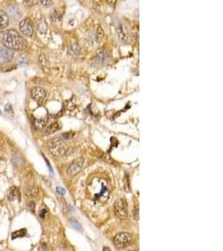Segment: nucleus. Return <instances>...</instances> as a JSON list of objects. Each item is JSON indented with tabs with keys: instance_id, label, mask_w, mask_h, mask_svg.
I'll list each match as a JSON object with an SVG mask.
<instances>
[{
	"instance_id": "nucleus-1",
	"label": "nucleus",
	"mask_w": 223,
	"mask_h": 251,
	"mask_svg": "<svg viewBox=\"0 0 223 251\" xmlns=\"http://www.w3.org/2000/svg\"><path fill=\"white\" fill-rule=\"evenodd\" d=\"M0 42L5 48L11 50H24L27 45L24 39L12 29L0 32Z\"/></svg>"
},
{
	"instance_id": "nucleus-2",
	"label": "nucleus",
	"mask_w": 223,
	"mask_h": 251,
	"mask_svg": "<svg viewBox=\"0 0 223 251\" xmlns=\"http://www.w3.org/2000/svg\"><path fill=\"white\" fill-rule=\"evenodd\" d=\"M48 147L50 153L55 157H62L67 151V147L60 138H55L49 142Z\"/></svg>"
},
{
	"instance_id": "nucleus-3",
	"label": "nucleus",
	"mask_w": 223,
	"mask_h": 251,
	"mask_svg": "<svg viewBox=\"0 0 223 251\" xmlns=\"http://www.w3.org/2000/svg\"><path fill=\"white\" fill-rule=\"evenodd\" d=\"M132 241V237L128 233H118L114 238V245L116 248L119 249H124L125 247L129 246Z\"/></svg>"
},
{
	"instance_id": "nucleus-4",
	"label": "nucleus",
	"mask_w": 223,
	"mask_h": 251,
	"mask_svg": "<svg viewBox=\"0 0 223 251\" xmlns=\"http://www.w3.org/2000/svg\"><path fill=\"white\" fill-rule=\"evenodd\" d=\"M115 213L120 219H125L128 216V208L124 198H119L115 203Z\"/></svg>"
},
{
	"instance_id": "nucleus-5",
	"label": "nucleus",
	"mask_w": 223,
	"mask_h": 251,
	"mask_svg": "<svg viewBox=\"0 0 223 251\" xmlns=\"http://www.w3.org/2000/svg\"><path fill=\"white\" fill-rule=\"evenodd\" d=\"M19 30L23 34H24L27 37H31L34 32V26L29 18H26L23 19L19 24Z\"/></svg>"
},
{
	"instance_id": "nucleus-6",
	"label": "nucleus",
	"mask_w": 223,
	"mask_h": 251,
	"mask_svg": "<svg viewBox=\"0 0 223 251\" xmlns=\"http://www.w3.org/2000/svg\"><path fill=\"white\" fill-rule=\"evenodd\" d=\"M31 96L33 100L36 101L38 104L42 105L47 100L46 90L42 87H34L31 90Z\"/></svg>"
},
{
	"instance_id": "nucleus-7",
	"label": "nucleus",
	"mask_w": 223,
	"mask_h": 251,
	"mask_svg": "<svg viewBox=\"0 0 223 251\" xmlns=\"http://www.w3.org/2000/svg\"><path fill=\"white\" fill-rule=\"evenodd\" d=\"M84 163H85V159L83 157H78L77 159L74 160L67 170L69 175L73 177V176L76 175L77 173H79L84 166Z\"/></svg>"
},
{
	"instance_id": "nucleus-8",
	"label": "nucleus",
	"mask_w": 223,
	"mask_h": 251,
	"mask_svg": "<svg viewBox=\"0 0 223 251\" xmlns=\"http://www.w3.org/2000/svg\"><path fill=\"white\" fill-rule=\"evenodd\" d=\"M13 57V51L9 49H7L5 47L0 48V64L10 61Z\"/></svg>"
},
{
	"instance_id": "nucleus-9",
	"label": "nucleus",
	"mask_w": 223,
	"mask_h": 251,
	"mask_svg": "<svg viewBox=\"0 0 223 251\" xmlns=\"http://www.w3.org/2000/svg\"><path fill=\"white\" fill-rule=\"evenodd\" d=\"M116 32L118 36L122 41H126L129 38V29L126 25L122 23H118L116 25Z\"/></svg>"
},
{
	"instance_id": "nucleus-10",
	"label": "nucleus",
	"mask_w": 223,
	"mask_h": 251,
	"mask_svg": "<svg viewBox=\"0 0 223 251\" xmlns=\"http://www.w3.org/2000/svg\"><path fill=\"white\" fill-rule=\"evenodd\" d=\"M38 194V188L37 185L33 182H28L25 186V194L28 197L34 198Z\"/></svg>"
},
{
	"instance_id": "nucleus-11",
	"label": "nucleus",
	"mask_w": 223,
	"mask_h": 251,
	"mask_svg": "<svg viewBox=\"0 0 223 251\" xmlns=\"http://www.w3.org/2000/svg\"><path fill=\"white\" fill-rule=\"evenodd\" d=\"M21 194L19 189L16 186H12L8 191V198L10 201L20 200Z\"/></svg>"
},
{
	"instance_id": "nucleus-12",
	"label": "nucleus",
	"mask_w": 223,
	"mask_h": 251,
	"mask_svg": "<svg viewBox=\"0 0 223 251\" xmlns=\"http://www.w3.org/2000/svg\"><path fill=\"white\" fill-rule=\"evenodd\" d=\"M38 64H39V66L40 68L42 69L44 73H49L50 70V62L47 59V57L45 55H40L39 57H38Z\"/></svg>"
},
{
	"instance_id": "nucleus-13",
	"label": "nucleus",
	"mask_w": 223,
	"mask_h": 251,
	"mask_svg": "<svg viewBox=\"0 0 223 251\" xmlns=\"http://www.w3.org/2000/svg\"><path fill=\"white\" fill-rule=\"evenodd\" d=\"M62 127V125L59 121H55V122H53L51 123L49 126L46 127L45 131H44V134L46 135H50V134H53L55 133L57 131L60 130Z\"/></svg>"
},
{
	"instance_id": "nucleus-14",
	"label": "nucleus",
	"mask_w": 223,
	"mask_h": 251,
	"mask_svg": "<svg viewBox=\"0 0 223 251\" xmlns=\"http://www.w3.org/2000/svg\"><path fill=\"white\" fill-rule=\"evenodd\" d=\"M8 16L6 13L0 9V29H4L8 25Z\"/></svg>"
},
{
	"instance_id": "nucleus-15",
	"label": "nucleus",
	"mask_w": 223,
	"mask_h": 251,
	"mask_svg": "<svg viewBox=\"0 0 223 251\" xmlns=\"http://www.w3.org/2000/svg\"><path fill=\"white\" fill-rule=\"evenodd\" d=\"M47 121H48V118H46V117L40 118V119H34V126L36 130H42L47 124Z\"/></svg>"
},
{
	"instance_id": "nucleus-16",
	"label": "nucleus",
	"mask_w": 223,
	"mask_h": 251,
	"mask_svg": "<svg viewBox=\"0 0 223 251\" xmlns=\"http://www.w3.org/2000/svg\"><path fill=\"white\" fill-rule=\"evenodd\" d=\"M27 234V231L25 229H19V230H16L14 232L12 233L11 234V237H12V239H15V238H24L26 236Z\"/></svg>"
},
{
	"instance_id": "nucleus-17",
	"label": "nucleus",
	"mask_w": 223,
	"mask_h": 251,
	"mask_svg": "<svg viewBox=\"0 0 223 251\" xmlns=\"http://www.w3.org/2000/svg\"><path fill=\"white\" fill-rule=\"evenodd\" d=\"M38 29L39 33H41V34H45V33L47 32V30H48V25H47L44 19H41V20L38 22Z\"/></svg>"
},
{
	"instance_id": "nucleus-18",
	"label": "nucleus",
	"mask_w": 223,
	"mask_h": 251,
	"mask_svg": "<svg viewBox=\"0 0 223 251\" xmlns=\"http://www.w3.org/2000/svg\"><path fill=\"white\" fill-rule=\"evenodd\" d=\"M80 47H79V45L76 44H73L70 45V47L69 48V53L70 54V55H74V56H75V55H79V53H80Z\"/></svg>"
},
{
	"instance_id": "nucleus-19",
	"label": "nucleus",
	"mask_w": 223,
	"mask_h": 251,
	"mask_svg": "<svg viewBox=\"0 0 223 251\" xmlns=\"http://www.w3.org/2000/svg\"><path fill=\"white\" fill-rule=\"evenodd\" d=\"M51 19H52V21H54V22H57V21H59V20L61 19V14L58 12V11H56L55 10V11H54V12L51 13Z\"/></svg>"
},
{
	"instance_id": "nucleus-20",
	"label": "nucleus",
	"mask_w": 223,
	"mask_h": 251,
	"mask_svg": "<svg viewBox=\"0 0 223 251\" xmlns=\"http://www.w3.org/2000/svg\"><path fill=\"white\" fill-rule=\"evenodd\" d=\"M70 224H71L72 227H74V229H76L77 230H81V225L75 219L70 220Z\"/></svg>"
},
{
	"instance_id": "nucleus-21",
	"label": "nucleus",
	"mask_w": 223,
	"mask_h": 251,
	"mask_svg": "<svg viewBox=\"0 0 223 251\" xmlns=\"http://www.w3.org/2000/svg\"><path fill=\"white\" fill-rule=\"evenodd\" d=\"M27 207H28V208H29L31 212H34V209H35V203H34V202H33V201L29 202Z\"/></svg>"
},
{
	"instance_id": "nucleus-22",
	"label": "nucleus",
	"mask_w": 223,
	"mask_h": 251,
	"mask_svg": "<svg viewBox=\"0 0 223 251\" xmlns=\"http://www.w3.org/2000/svg\"><path fill=\"white\" fill-rule=\"evenodd\" d=\"M133 218L136 220H139V207L134 209L133 211Z\"/></svg>"
},
{
	"instance_id": "nucleus-23",
	"label": "nucleus",
	"mask_w": 223,
	"mask_h": 251,
	"mask_svg": "<svg viewBox=\"0 0 223 251\" xmlns=\"http://www.w3.org/2000/svg\"><path fill=\"white\" fill-rule=\"evenodd\" d=\"M39 3L43 5V6H50V5H52L53 4V2L52 1H39Z\"/></svg>"
},
{
	"instance_id": "nucleus-24",
	"label": "nucleus",
	"mask_w": 223,
	"mask_h": 251,
	"mask_svg": "<svg viewBox=\"0 0 223 251\" xmlns=\"http://www.w3.org/2000/svg\"><path fill=\"white\" fill-rule=\"evenodd\" d=\"M56 190H57V193L60 195H64L65 194V193H66L65 189H64V188H61V187H58Z\"/></svg>"
},
{
	"instance_id": "nucleus-25",
	"label": "nucleus",
	"mask_w": 223,
	"mask_h": 251,
	"mask_svg": "<svg viewBox=\"0 0 223 251\" xmlns=\"http://www.w3.org/2000/svg\"><path fill=\"white\" fill-rule=\"evenodd\" d=\"M46 213H47V210L43 208L42 210H40V212H39V217L43 219V218L45 217V214H46Z\"/></svg>"
},
{
	"instance_id": "nucleus-26",
	"label": "nucleus",
	"mask_w": 223,
	"mask_h": 251,
	"mask_svg": "<svg viewBox=\"0 0 223 251\" xmlns=\"http://www.w3.org/2000/svg\"><path fill=\"white\" fill-rule=\"evenodd\" d=\"M26 5H28V6H33V5H34L37 2L36 1H24V2Z\"/></svg>"
},
{
	"instance_id": "nucleus-27",
	"label": "nucleus",
	"mask_w": 223,
	"mask_h": 251,
	"mask_svg": "<svg viewBox=\"0 0 223 251\" xmlns=\"http://www.w3.org/2000/svg\"><path fill=\"white\" fill-rule=\"evenodd\" d=\"M38 251H47V245L45 244H42L38 248Z\"/></svg>"
},
{
	"instance_id": "nucleus-28",
	"label": "nucleus",
	"mask_w": 223,
	"mask_h": 251,
	"mask_svg": "<svg viewBox=\"0 0 223 251\" xmlns=\"http://www.w3.org/2000/svg\"><path fill=\"white\" fill-rule=\"evenodd\" d=\"M5 111H12V107L9 104H8L7 106H5Z\"/></svg>"
},
{
	"instance_id": "nucleus-29",
	"label": "nucleus",
	"mask_w": 223,
	"mask_h": 251,
	"mask_svg": "<svg viewBox=\"0 0 223 251\" xmlns=\"http://www.w3.org/2000/svg\"><path fill=\"white\" fill-rule=\"evenodd\" d=\"M103 251H111V250H110V248H108V247H104Z\"/></svg>"
},
{
	"instance_id": "nucleus-30",
	"label": "nucleus",
	"mask_w": 223,
	"mask_h": 251,
	"mask_svg": "<svg viewBox=\"0 0 223 251\" xmlns=\"http://www.w3.org/2000/svg\"><path fill=\"white\" fill-rule=\"evenodd\" d=\"M0 115H1V110H0Z\"/></svg>"
},
{
	"instance_id": "nucleus-31",
	"label": "nucleus",
	"mask_w": 223,
	"mask_h": 251,
	"mask_svg": "<svg viewBox=\"0 0 223 251\" xmlns=\"http://www.w3.org/2000/svg\"><path fill=\"white\" fill-rule=\"evenodd\" d=\"M131 251H135V250H131Z\"/></svg>"
}]
</instances>
